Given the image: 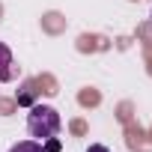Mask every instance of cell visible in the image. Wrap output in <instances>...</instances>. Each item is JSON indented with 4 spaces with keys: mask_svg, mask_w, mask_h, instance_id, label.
Here are the masks:
<instances>
[{
    "mask_svg": "<svg viewBox=\"0 0 152 152\" xmlns=\"http://www.w3.org/2000/svg\"><path fill=\"white\" fill-rule=\"evenodd\" d=\"M12 51L0 42V81H12Z\"/></svg>",
    "mask_w": 152,
    "mask_h": 152,
    "instance_id": "2",
    "label": "cell"
},
{
    "mask_svg": "<svg viewBox=\"0 0 152 152\" xmlns=\"http://www.w3.org/2000/svg\"><path fill=\"white\" fill-rule=\"evenodd\" d=\"M87 152H110V149H107V146H102V143H93Z\"/></svg>",
    "mask_w": 152,
    "mask_h": 152,
    "instance_id": "5",
    "label": "cell"
},
{
    "mask_svg": "<svg viewBox=\"0 0 152 152\" xmlns=\"http://www.w3.org/2000/svg\"><path fill=\"white\" fill-rule=\"evenodd\" d=\"M60 113L51 107V104H33L30 113H27V131L30 137H36L39 143H45L48 137H57L60 131Z\"/></svg>",
    "mask_w": 152,
    "mask_h": 152,
    "instance_id": "1",
    "label": "cell"
},
{
    "mask_svg": "<svg viewBox=\"0 0 152 152\" xmlns=\"http://www.w3.org/2000/svg\"><path fill=\"white\" fill-rule=\"evenodd\" d=\"M45 149H48V152H60V140H57V137H48V140H45Z\"/></svg>",
    "mask_w": 152,
    "mask_h": 152,
    "instance_id": "4",
    "label": "cell"
},
{
    "mask_svg": "<svg viewBox=\"0 0 152 152\" xmlns=\"http://www.w3.org/2000/svg\"><path fill=\"white\" fill-rule=\"evenodd\" d=\"M9 152H48L39 140H21V143H15Z\"/></svg>",
    "mask_w": 152,
    "mask_h": 152,
    "instance_id": "3",
    "label": "cell"
}]
</instances>
